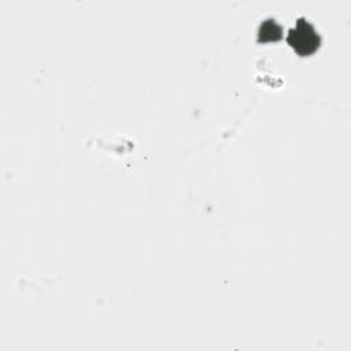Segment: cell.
Listing matches in <instances>:
<instances>
[{
    "instance_id": "1",
    "label": "cell",
    "mask_w": 351,
    "mask_h": 351,
    "mask_svg": "<svg viewBox=\"0 0 351 351\" xmlns=\"http://www.w3.org/2000/svg\"><path fill=\"white\" fill-rule=\"evenodd\" d=\"M287 41L296 53H299L300 56H307L318 49L321 44V37L306 18H299L295 27L288 32Z\"/></svg>"
},
{
    "instance_id": "2",
    "label": "cell",
    "mask_w": 351,
    "mask_h": 351,
    "mask_svg": "<svg viewBox=\"0 0 351 351\" xmlns=\"http://www.w3.org/2000/svg\"><path fill=\"white\" fill-rule=\"evenodd\" d=\"M282 37V27L274 21V19H267L259 26L258 32V40L261 43L266 41H277Z\"/></svg>"
}]
</instances>
